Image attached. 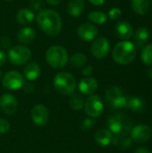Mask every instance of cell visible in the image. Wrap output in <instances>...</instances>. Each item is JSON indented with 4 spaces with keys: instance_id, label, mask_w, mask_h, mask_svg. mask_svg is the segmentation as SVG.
Segmentation results:
<instances>
[{
    "instance_id": "obj_1",
    "label": "cell",
    "mask_w": 152,
    "mask_h": 153,
    "mask_svg": "<svg viewBox=\"0 0 152 153\" xmlns=\"http://www.w3.org/2000/svg\"><path fill=\"white\" fill-rule=\"evenodd\" d=\"M37 24L47 35L56 36L62 30V19L57 12L51 9L40 10L37 14Z\"/></svg>"
},
{
    "instance_id": "obj_2",
    "label": "cell",
    "mask_w": 152,
    "mask_h": 153,
    "mask_svg": "<svg viewBox=\"0 0 152 153\" xmlns=\"http://www.w3.org/2000/svg\"><path fill=\"white\" fill-rule=\"evenodd\" d=\"M137 48L135 45L129 40L118 42L113 49V59L119 65H128L132 63L136 56Z\"/></svg>"
},
{
    "instance_id": "obj_3",
    "label": "cell",
    "mask_w": 152,
    "mask_h": 153,
    "mask_svg": "<svg viewBox=\"0 0 152 153\" xmlns=\"http://www.w3.org/2000/svg\"><path fill=\"white\" fill-rule=\"evenodd\" d=\"M108 126L109 131L116 136H127L132 129V120L123 113H116L110 117L108 121Z\"/></svg>"
},
{
    "instance_id": "obj_4",
    "label": "cell",
    "mask_w": 152,
    "mask_h": 153,
    "mask_svg": "<svg viewBox=\"0 0 152 153\" xmlns=\"http://www.w3.org/2000/svg\"><path fill=\"white\" fill-rule=\"evenodd\" d=\"M54 88L62 95H72L76 89V80L68 72H60L54 78Z\"/></svg>"
},
{
    "instance_id": "obj_5",
    "label": "cell",
    "mask_w": 152,
    "mask_h": 153,
    "mask_svg": "<svg viewBox=\"0 0 152 153\" xmlns=\"http://www.w3.org/2000/svg\"><path fill=\"white\" fill-rule=\"evenodd\" d=\"M46 60L51 67L60 69L67 64L69 60L68 53L61 46H52L46 52Z\"/></svg>"
},
{
    "instance_id": "obj_6",
    "label": "cell",
    "mask_w": 152,
    "mask_h": 153,
    "mask_svg": "<svg viewBox=\"0 0 152 153\" xmlns=\"http://www.w3.org/2000/svg\"><path fill=\"white\" fill-rule=\"evenodd\" d=\"M127 98L123 90L116 86L108 88L106 91V100L113 108H122L126 107Z\"/></svg>"
},
{
    "instance_id": "obj_7",
    "label": "cell",
    "mask_w": 152,
    "mask_h": 153,
    "mask_svg": "<svg viewBox=\"0 0 152 153\" xmlns=\"http://www.w3.org/2000/svg\"><path fill=\"white\" fill-rule=\"evenodd\" d=\"M30 56L31 52L25 46H14L8 51L9 61L15 65H21L27 63Z\"/></svg>"
},
{
    "instance_id": "obj_8",
    "label": "cell",
    "mask_w": 152,
    "mask_h": 153,
    "mask_svg": "<svg viewBox=\"0 0 152 153\" xmlns=\"http://www.w3.org/2000/svg\"><path fill=\"white\" fill-rule=\"evenodd\" d=\"M84 111L90 117H99L104 108L102 100L98 95H90L87 98L84 103Z\"/></svg>"
},
{
    "instance_id": "obj_9",
    "label": "cell",
    "mask_w": 152,
    "mask_h": 153,
    "mask_svg": "<svg viewBox=\"0 0 152 153\" xmlns=\"http://www.w3.org/2000/svg\"><path fill=\"white\" fill-rule=\"evenodd\" d=\"M25 83L24 77L17 71H10L6 73L3 78L2 84L4 88L9 91H16L23 87Z\"/></svg>"
},
{
    "instance_id": "obj_10",
    "label": "cell",
    "mask_w": 152,
    "mask_h": 153,
    "mask_svg": "<svg viewBox=\"0 0 152 153\" xmlns=\"http://www.w3.org/2000/svg\"><path fill=\"white\" fill-rule=\"evenodd\" d=\"M110 50V43L107 38L99 37L96 39L91 46H90V52L91 54L98 59L104 58L108 56Z\"/></svg>"
},
{
    "instance_id": "obj_11",
    "label": "cell",
    "mask_w": 152,
    "mask_h": 153,
    "mask_svg": "<svg viewBox=\"0 0 152 153\" xmlns=\"http://www.w3.org/2000/svg\"><path fill=\"white\" fill-rule=\"evenodd\" d=\"M31 119L37 126H45L49 119V112L47 107L39 104L31 109Z\"/></svg>"
},
{
    "instance_id": "obj_12",
    "label": "cell",
    "mask_w": 152,
    "mask_h": 153,
    "mask_svg": "<svg viewBox=\"0 0 152 153\" xmlns=\"http://www.w3.org/2000/svg\"><path fill=\"white\" fill-rule=\"evenodd\" d=\"M78 37L83 41H91L98 35L97 27L90 22H84L77 30Z\"/></svg>"
},
{
    "instance_id": "obj_13",
    "label": "cell",
    "mask_w": 152,
    "mask_h": 153,
    "mask_svg": "<svg viewBox=\"0 0 152 153\" xmlns=\"http://www.w3.org/2000/svg\"><path fill=\"white\" fill-rule=\"evenodd\" d=\"M151 135V129L146 125H139L131 131V139L138 143L147 142Z\"/></svg>"
},
{
    "instance_id": "obj_14",
    "label": "cell",
    "mask_w": 152,
    "mask_h": 153,
    "mask_svg": "<svg viewBox=\"0 0 152 153\" xmlns=\"http://www.w3.org/2000/svg\"><path fill=\"white\" fill-rule=\"evenodd\" d=\"M0 107L5 114L13 115L17 110V100L13 94L5 93L0 97Z\"/></svg>"
},
{
    "instance_id": "obj_15",
    "label": "cell",
    "mask_w": 152,
    "mask_h": 153,
    "mask_svg": "<svg viewBox=\"0 0 152 153\" xmlns=\"http://www.w3.org/2000/svg\"><path fill=\"white\" fill-rule=\"evenodd\" d=\"M78 89L84 95H92L98 89V82L96 79L87 76L80 81Z\"/></svg>"
},
{
    "instance_id": "obj_16",
    "label": "cell",
    "mask_w": 152,
    "mask_h": 153,
    "mask_svg": "<svg viewBox=\"0 0 152 153\" xmlns=\"http://www.w3.org/2000/svg\"><path fill=\"white\" fill-rule=\"evenodd\" d=\"M133 33V26L131 23H129L126 21H122L116 23V36L123 39V40H128L132 38Z\"/></svg>"
},
{
    "instance_id": "obj_17",
    "label": "cell",
    "mask_w": 152,
    "mask_h": 153,
    "mask_svg": "<svg viewBox=\"0 0 152 153\" xmlns=\"http://www.w3.org/2000/svg\"><path fill=\"white\" fill-rule=\"evenodd\" d=\"M35 37H36V32L34 29H32L31 27H28V26L21 29L17 35L18 41L23 45L30 44L35 39Z\"/></svg>"
},
{
    "instance_id": "obj_18",
    "label": "cell",
    "mask_w": 152,
    "mask_h": 153,
    "mask_svg": "<svg viewBox=\"0 0 152 153\" xmlns=\"http://www.w3.org/2000/svg\"><path fill=\"white\" fill-rule=\"evenodd\" d=\"M94 138H95L96 143L99 145L103 146V147L108 146L112 143V141H113L112 133L109 130H107V129L98 130L96 132L95 135H94Z\"/></svg>"
},
{
    "instance_id": "obj_19",
    "label": "cell",
    "mask_w": 152,
    "mask_h": 153,
    "mask_svg": "<svg viewBox=\"0 0 152 153\" xmlns=\"http://www.w3.org/2000/svg\"><path fill=\"white\" fill-rule=\"evenodd\" d=\"M151 31L147 27H141L139 28L134 33V40H135V47L136 48H142L150 39Z\"/></svg>"
},
{
    "instance_id": "obj_20",
    "label": "cell",
    "mask_w": 152,
    "mask_h": 153,
    "mask_svg": "<svg viewBox=\"0 0 152 153\" xmlns=\"http://www.w3.org/2000/svg\"><path fill=\"white\" fill-rule=\"evenodd\" d=\"M84 11L83 0H70L67 4V12L70 16L78 17Z\"/></svg>"
},
{
    "instance_id": "obj_21",
    "label": "cell",
    "mask_w": 152,
    "mask_h": 153,
    "mask_svg": "<svg viewBox=\"0 0 152 153\" xmlns=\"http://www.w3.org/2000/svg\"><path fill=\"white\" fill-rule=\"evenodd\" d=\"M41 70L39 65L35 63V62H31L29 63L23 70V74L24 76L26 77V79H28L29 81H35L37 80L39 75H40Z\"/></svg>"
},
{
    "instance_id": "obj_22",
    "label": "cell",
    "mask_w": 152,
    "mask_h": 153,
    "mask_svg": "<svg viewBox=\"0 0 152 153\" xmlns=\"http://www.w3.org/2000/svg\"><path fill=\"white\" fill-rule=\"evenodd\" d=\"M16 19L20 24L26 25L32 22L35 19V14L33 11L29 8H22L17 12Z\"/></svg>"
},
{
    "instance_id": "obj_23",
    "label": "cell",
    "mask_w": 152,
    "mask_h": 153,
    "mask_svg": "<svg viewBox=\"0 0 152 153\" xmlns=\"http://www.w3.org/2000/svg\"><path fill=\"white\" fill-rule=\"evenodd\" d=\"M131 5L135 13L144 15L150 10V0H132Z\"/></svg>"
},
{
    "instance_id": "obj_24",
    "label": "cell",
    "mask_w": 152,
    "mask_h": 153,
    "mask_svg": "<svg viewBox=\"0 0 152 153\" xmlns=\"http://www.w3.org/2000/svg\"><path fill=\"white\" fill-rule=\"evenodd\" d=\"M126 107L129 108L133 112L142 113L144 111L145 104L142 100H141L137 97H128Z\"/></svg>"
},
{
    "instance_id": "obj_25",
    "label": "cell",
    "mask_w": 152,
    "mask_h": 153,
    "mask_svg": "<svg viewBox=\"0 0 152 153\" xmlns=\"http://www.w3.org/2000/svg\"><path fill=\"white\" fill-rule=\"evenodd\" d=\"M88 20L96 24H104L108 21V16L100 11H92L88 14Z\"/></svg>"
},
{
    "instance_id": "obj_26",
    "label": "cell",
    "mask_w": 152,
    "mask_h": 153,
    "mask_svg": "<svg viewBox=\"0 0 152 153\" xmlns=\"http://www.w3.org/2000/svg\"><path fill=\"white\" fill-rule=\"evenodd\" d=\"M88 58L83 53H75L70 58V64L75 68H81L85 66Z\"/></svg>"
},
{
    "instance_id": "obj_27",
    "label": "cell",
    "mask_w": 152,
    "mask_h": 153,
    "mask_svg": "<svg viewBox=\"0 0 152 153\" xmlns=\"http://www.w3.org/2000/svg\"><path fill=\"white\" fill-rule=\"evenodd\" d=\"M85 100L83 97L80 94H72L69 99V104L71 108L74 110H81L84 107Z\"/></svg>"
},
{
    "instance_id": "obj_28",
    "label": "cell",
    "mask_w": 152,
    "mask_h": 153,
    "mask_svg": "<svg viewBox=\"0 0 152 153\" xmlns=\"http://www.w3.org/2000/svg\"><path fill=\"white\" fill-rule=\"evenodd\" d=\"M112 143H114L115 146L122 150H126L131 146L132 139L127 136H116L115 138H113Z\"/></svg>"
},
{
    "instance_id": "obj_29",
    "label": "cell",
    "mask_w": 152,
    "mask_h": 153,
    "mask_svg": "<svg viewBox=\"0 0 152 153\" xmlns=\"http://www.w3.org/2000/svg\"><path fill=\"white\" fill-rule=\"evenodd\" d=\"M142 59L147 65H152V44L145 46L142 50Z\"/></svg>"
},
{
    "instance_id": "obj_30",
    "label": "cell",
    "mask_w": 152,
    "mask_h": 153,
    "mask_svg": "<svg viewBox=\"0 0 152 153\" xmlns=\"http://www.w3.org/2000/svg\"><path fill=\"white\" fill-rule=\"evenodd\" d=\"M95 125V121L94 119L91 118H86L82 121V123L81 124V128L82 131H89L90 129H91Z\"/></svg>"
},
{
    "instance_id": "obj_31",
    "label": "cell",
    "mask_w": 152,
    "mask_h": 153,
    "mask_svg": "<svg viewBox=\"0 0 152 153\" xmlns=\"http://www.w3.org/2000/svg\"><path fill=\"white\" fill-rule=\"evenodd\" d=\"M121 15H122V11H121V9H119L117 7L112 8L108 12V16L111 20H117Z\"/></svg>"
},
{
    "instance_id": "obj_32",
    "label": "cell",
    "mask_w": 152,
    "mask_h": 153,
    "mask_svg": "<svg viewBox=\"0 0 152 153\" xmlns=\"http://www.w3.org/2000/svg\"><path fill=\"white\" fill-rule=\"evenodd\" d=\"M10 129V123L3 118H0V134H6Z\"/></svg>"
},
{
    "instance_id": "obj_33",
    "label": "cell",
    "mask_w": 152,
    "mask_h": 153,
    "mask_svg": "<svg viewBox=\"0 0 152 153\" xmlns=\"http://www.w3.org/2000/svg\"><path fill=\"white\" fill-rule=\"evenodd\" d=\"M29 4L33 10L39 11L43 5V0H29Z\"/></svg>"
},
{
    "instance_id": "obj_34",
    "label": "cell",
    "mask_w": 152,
    "mask_h": 153,
    "mask_svg": "<svg viewBox=\"0 0 152 153\" xmlns=\"http://www.w3.org/2000/svg\"><path fill=\"white\" fill-rule=\"evenodd\" d=\"M11 39L7 37H3L0 39V45L1 47H3L4 48H10L11 47Z\"/></svg>"
},
{
    "instance_id": "obj_35",
    "label": "cell",
    "mask_w": 152,
    "mask_h": 153,
    "mask_svg": "<svg viewBox=\"0 0 152 153\" xmlns=\"http://www.w3.org/2000/svg\"><path fill=\"white\" fill-rule=\"evenodd\" d=\"M92 72H93V67L91 65H87L82 69V74L85 75L86 77L89 76L90 74H91Z\"/></svg>"
},
{
    "instance_id": "obj_36",
    "label": "cell",
    "mask_w": 152,
    "mask_h": 153,
    "mask_svg": "<svg viewBox=\"0 0 152 153\" xmlns=\"http://www.w3.org/2000/svg\"><path fill=\"white\" fill-rule=\"evenodd\" d=\"M23 88H24V91H27V92H32V91H34V86H33L31 83H30V82L24 83Z\"/></svg>"
},
{
    "instance_id": "obj_37",
    "label": "cell",
    "mask_w": 152,
    "mask_h": 153,
    "mask_svg": "<svg viewBox=\"0 0 152 153\" xmlns=\"http://www.w3.org/2000/svg\"><path fill=\"white\" fill-rule=\"evenodd\" d=\"M6 55H5V53L3 51V50H1L0 49V66L1 65H3L4 63H5V61H6Z\"/></svg>"
},
{
    "instance_id": "obj_38",
    "label": "cell",
    "mask_w": 152,
    "mask_h": 153,
    "mask_svg": "<svg viewBox=\"0 0 152 153\" xmlns=\"http://www.w3.org/2000/svg\"><path fill=\"white\" fill-rule=\"evenodd\" d=\"M92 4L94 5H97V6H99V5H102L105 4L106 0H89Z\"/></svg>"
},
{
    "instance_id": "obj_39",
    "label": "cell",
    "mask_w": 152,
    "mask_h": 153,
    "mask_svg": "<svg viewBox=\"0 0 152 153\" xmlns=\"http://www.w3.org/2000/svg\"><path fill=\"white\" fill-rule=\"evenodd\" d=\"M48 4L52 5V6H56L61 3V0H46Z\"/></svg>"
},
{
    "instance_id": "obj_40",
    "label": "cell",
    "mask_w": 152,
    "mask_h": 153,
    "mask_svg": "<svg viewBox=\"0 0 152 153\" xmlns=\"http://www.w3.org/2000/svg\"><path fill=\"white\" fill-rule=\"evenodd\" d=\"M135 153H151L148 149L146 148H143V147H141V148H138L136 151H135Z\"/></svg>"
},
{
    "instance_id": "obj_41",
    "label": "cell",
    "mask_w": 152,
    "mask_h": 153,
    "mask_svg": "<svg viewBox=\"0 0 152 153\" xmlns=\"http://www.w3.org/2000/svg\"><path fill=\"white\" fill-rule=\"evenodd\" d=\"M148 75H149L151 78H152V69L151 70H149V72H148Z\"/></svg>"
},
{
    "instance_id": "obj_42",
    "label": "cell",
    "mask_w": 152,
    "mask_h": 153,
    "mask_svg": "<svg viewBox=\"0 0 152 153\" xmlns=\"http://www.w3.org/2000/svg\"><path fill=\"white\" fill-rule=\"evenodd\" d=\"M1 76H2V72L0 71V79H1Z\"/></svg>"
},
{
    "instance_id": "obj_43",
    "label": "cell",
    "mask_w": 152,
    "mask_h": 153,
    "mask_svg": "<svg viewBox=\"0 0 152 153\" xmlns=\"http://www.w3.org/2000/svg\"><path fill=\"white\" fill-rule=\"evenodd\" d=\"M4 1H12V0H4Z\"/></svg>"
},
{
    "instance_id": "obj_44",
    "label": "cell",
    "mask_w": 152,
    "mask_h": 153,
    "mask_svg": "<svg viewBox=\"0 0 152 153\" xmlns=\"http://www.w3.org/2000/svg\"><path fill=\"white\" fill-rule=\"evenodd\" d=\"M151 3H152V0H151Z\"/></svg>"
}]
</instances>
